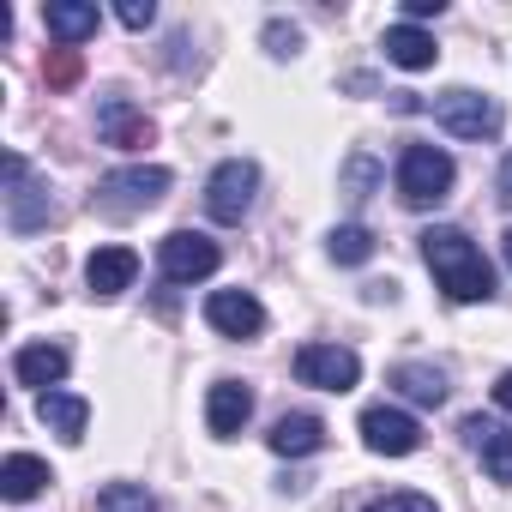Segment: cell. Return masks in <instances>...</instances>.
Returning a JSON list of instances; mask_svg holds the SVG:
<instances>
[{
    "instance_id": "f546056e",
    "label": "cell",
    "mask_w": 512,
    "mask_h": 512,
    "mask_svg": "<svg viewBox=\"0 0 512 512\" xmlns=\"http://www.w3.org/2000/svg\"><path fill=\"white\" fill-rule=\"evenodd\" d=\"M494 404H500V410H512V368L494 380Z\"/></svg>"
},
{
    "instance_id": "7402d4cb",
    "label": "cell",
    "mask_w": 512,
    "mask_h": 512,
    "mask_svg": "<svg viewBox=\"0 0 512 512\" xmlns=\"http://www.w3.org/2000/svg\"><path fill=\"white\" fill-rule=\"evenodd\" d=\"M326 253L338 266H368L374 260V229H362V223H338L332 235H326Z\"/></svg>"
},
{
    "instance_id": "7c38bea8",
    "label": "cell",
    "mask_w": 512,
    "mask_h": 512,
    "mask_svg": "<svg viewBox=\"0 0 512 512\" xmlns=\"http://www.w3.org/2000/svg\"><path fill=\"white\" fill-rule=\"evenodd\" d=\"M133 278H139V253L133 247H97L85 260L91 296H121V290H133Z\"/></svg>"
},
{
    "instance_id": "4dcf8cb0",
    "label": "cell",
    "mask_w": 512,
    "mask_h": 512,
    "mask_svg": "<svg viewBox=\"0 0 512 512\" xmlns=\"http://www.w3.org/2000/svg\"><path fill=\"white\" fill-rule=\"evenodd\" d=\"M500 205H512V151H506V163H500Z\"/></svg>"
},
{
    "instance_id": "30bf717a",
    "label": "cell",
    "mask_w": 512,
    "mask_h": 512,
    "mask_svg": "<svg viewBox=\"0 0 512 512\" xmlns=\"http://www.w3.org/2000/svg\"><path fill=\"white\" fill-rule=\"evenodd\" d=\"M205 320H211L223 338H260V332H266V308L253 302L247 290H211V296H205Z\"/></svg>"
},
{
    "instance_id": "83f0119b",
    "label": "cell",
    "mask_w": 512,
    "mask_h": 512,
    "mask_svg": "<svg viewBox=\"0 0 512 512\" xmlns=\"http://www.w3.org/2000/svg\"><path fill=\"white\" fill-rule=\"evenodd\" d=\"M115 19H121L127 31H145V25L157 19V7H151V0H121V7H115Z\"/></svg>"
},
{
    "instance_id": "4fadbf2b",
    "label": "cell",
    "mask_w": 512,
    "mask_h": 512,
    "mask_svg": "<svg viewBox=\"0 0 512 512\" xmlns=\"http://www.w3.org/2000/svg\"><path fill=\"white\" fill-rule=\"evenodd\" d=\"M97 127H103V139H109V145H121V151H145V145L157 139V127H151L145 115H133V103H127L121 91H109V97H103Z\"/></svg>"
},
{
    "instance_id": "cb8c5ba5",
    "label": "cell",
    "mask_w": 512,
    "mask_h": 512,
    "mask_svg": "<svg viewBox=\"0 0 512 512\" xmlns=\"http://www.w3.org/2000/svg\"><path fill=\"white\" fill-rule=\"evenodd\" d=\"M374 187H380V163H374L368 151H356V157L344 163V199L362 205V199H374Z\"/></svg>"
},
{
    "instance_id": "44dd1931",
    "label": "cell",
    "mask_w": 512,
    "mask_h": 512,
    "mask_svg": "<svg viewBox=\"0 0 512 512\" xmlns=\"http://www.w3.org/2000/svg\"><path fill=\"white\" fill-rule=\"evenodd\" d=\"M49 482H55V476H49V464H43V458H31V452H13L7 464H0V494H7V500H37Z\"/></svg>"
},
{
    "instance_id": "1f68e13d",
    "label": "cell",
    "mask_w": 512,
    "mask_h": 512,
    "mask_svg": "<svg viewBox=\"0 0 512 512\" xmlns=\"http://www.w3.org/2000/svg\"><path fill=\"white\" fill-rule=\"evenodd\" d=\"M500 253H506V266H512V229H506V235H500Z\"/></svg>"
},
{
    "instance_id": "e0dca14e",
    "label": "cell",
    "mask_w": 512,
    "mask_h": 512,
    "mask_svg": "<svg viewBox=\"0 0 512 512\" xmlns=\"http://www.w3.org/2000/svg\"><path fill=\"white\" fill-rule=\"evenodd\" d=\"M37 416H43V428H55L67 446H79V440H85V422H91V404H85L79 392H43V398H37Z\"/></svg>"
},
{
    "instance_id": "ba28073f",
    "label": "cell",
    "mask_w": 512,
    "mask_h": 512,
    "mask_svg": "<svg viewBox=\"0 0 512 512\" xmlns=\"http://www.w3.org/2000/svg\"><path fill=\"white\" fill-rule=\"evenodd\" d=\"M362 446L380 452V458H410L422 446V422L410 410H392V404H374L362 410Z\"/></svg>"
},
{
    "instance_id": "7a4b0ae2",
    "label": "cell",
    "mask_w": 512,
    "mask_h": 512,
    "mask_svg": "<svg viewBox=\"0 0 512 512\" xmlns=\"http://www.w3.org/2000/svg\"><path fill=\"white\" fill-rule=\"evenodd\" d=\"M452 181H458V169H452V157L440 145H404V157H398V199L410 211L440 205L452 193Z\"/></svg>"
},
{
    "instance_id": "2e32d148",
    "label": "cell",
    "mask_w": 512,
    "mask_h": 512,
    "mask_svg": "<svg viewBox=\"0 0 512 512\" xmlns=\"http://www.w3.org/2000/svg\"><path fill=\"white\" fill-rule=\"evenodd\" d=\"M43 25H49V37H61L67 49H79L85 37H97L103 13L85 7V0H49V7H43Z\"/></svg>"
},
{
    "instance_id": "9c48e42d",
    "label": "cell",
    "mask_w": 512,
    "mask_h": 512,
    "mask_svg": "<svg viewBox=\"0 0 512 512\" xmlns=\"http://www.w3.org/2000/svg\"><path fill=\"white\" fill-rule=\"evenodd\" d=\"M49 217H55L49 187H37V181L25 175V157L13 151V157H7V223H13V235H31V229H43Z\"/></svg>"
},
{
    "instance_id": "5bb4252c",
    "label": "cell",
    "mask_w": 512,
    "mask_h": 512,
    "mask_svg": "<svg viewBox=\"0 0 512 512\" xmlns=\"http://www.w3.org/2000/svg\"><path fill=\"white\" fill-rule=\"evenodd\" d=\"M266 446H272L278 458H308V452H320V446H326V422H320L314 410H290V416H278V422H272Z\"/></svg>"
},
{
    "instance_id": "6da1fadb",
    "label": "cell",
    "mask_w": 512,
    "mask_h": 512,
    "mask_svg": "<svg viewBox=\"0 0 512 512\" xmlns=\"http://www.w3.org/2000/svg\"><path fill=\"white\" fill-rule=\"evenodd\" d=\"M422 260H428V272L440 278V290L452 302H488L494 296V272H488L482 247L464 229H452V223L422 229Z\"/></svg>"
},
{
    "instance_id": "484cf974",
    "label": "cell",
    "mask_w": 512,
    "mask_h": 512,
    "mask_svg": "<svg viewBox=\"0 0 512 512\" xmlns=\"http://www.w3.org/2000/svg\"><path fill=\"white\" fill-rule=\"evenodd\" d=\"M266 49H272L278 61H290V55H302V31H296L290 19H272V25H266Z\"/></svg>"
},
{
    "instance_id": "ffe728a7",
    "label": "cell",
    "mask_w": 512,
    "mask_h": 512,
    "mask_svg": "<svg viewBox=\"0 0 512 512\" xmlns=\"http://www.w3.org/2000/svg\"><path fill=\"white\" fill-rule=\"evenodd\" d=\"M392 386H398L410 404H422V410H440V404H446V374L428 368V362H398V368H392Z\"/></svg>"
},
{
    "instance_id": "277c9868",
    "label": "cell",
    "mask_w": 512,
    "mask_h": 512,
    "mask_svg": "<svg viewBox=\"0 0 512 512\" xmlns=\"http://www.w3.org/2000/svg\"><path fill=\"white\" fill-rule=\"evenodd\" d=\"M428 109H434V121H440L446 133H458V139H494V133H500V121H506V109H500L488 91H470V85L440 91Z\"/></svg>"
},
{
    "instance_id": "52a82bcc",
    "label": "cell",
    "mask_w": 512,
    "mask_h": 512,
    "mask_svg": "<svg viewBox=\"0 0 512 512\" xmlns=\"http://www.w3.org/2000/svg\"><path fill=\"white\" fill-rule=\"evenodd\" d=\"M296 380L320 386V392H350L362 380V356L344 344H302L296 350Z\"/></svg>"
},
{
    "instance_id": "8fae6325",
    "label": "cell",
    "mask_w": 512,
    "mask_h": 512,
    "mask_svg": "<svg viewBox=\"0 0 512 512\" xmlns=\"http://www.w3.org/2000/svg\"><path fill=\"white\" fill-rule=\"evenodd\" d=\"M247 416H253V392H247L241 380H217L211 398H205V428H211L217 440H235V434L247 428Z\"/></svg>"
},
{
    "instance_id": "4316f807",
    "label": "cell",
    "mask_w": 512,
    "mask_h": 512,
    "mask_svg": "<svg viewBox=\"0 0 512 512\" xmlns=\"http://www.w3.org/2000/svg\"><path fill=\"white\" fill-rule=\"evenodd\" d=\"M368 512H440V506H434L428 494H410V488H398V494H380Z\"/></svg>"
},
{
    "instance_id": "d6986e66",
    "label": "cell",
    "mask_w": 512,
    "mask_h": 512,
    "mask_svg": "<svg viewBox=\"0 0 512 512\" xmlns=\"http://www.w3.org/2000/svg\"><path fill=\"white\" fill-rule=\"evenodd\" d=\"M380 49H386V61H392V67H404V73H422V67H434V55H440V49H434V37H428L422 25H392Z\"/></svg>"
},
{
    "instance_id": "5b68a950",
    "label": "cell",
    "mask_w": 512,
    "mask_h": 512,
    "mask_svg": "<svg viewBox=\"0 0 512 512\" xmlns=\"http://www.w3.org/2000/svg\"><path fill=\"white\" fill-rule=\"evenodd\" d=\"M157 266H163L169 284H199V278H211L223 266V247L211 235H199V229H175V235L157 241Z\"/></svg>"
},
{
    "instance_id": "d4e9b609",
    "label": "cell",
    "mask_w": 512,
    "mask_h": 512,
    "mask_svg": "<svg viewBox=\"0 0 512 512\" xmlns=\"http://www.w3.org/2000/svg\"><path fill=\"white\" fill-rule=\"evenodd\" d=\"M79 73H85V55H79V49H55V55L43 61L49 91H73V85H79Z\"/></svg>"
},
{
    "instance_id": "603a6c76",
    "label": "cell",
    "mask_w": 512,
    "mask_h": 512,
    "mask_svg": "<svg viewBox=\"0 0 512 512\" xmlns=\"http://www.w3.org/2000/svg\"><path fill=\"white\" fill-rule=\"evenodd\" d=\"M97 512H157V494L145 482H109L97 494Z\"/></svg>"
},
{
    "instance_id": "8992f818",
    "label": "cell",
    "mask_w": 512,
    "mask_h": 512,
    "mask_svg": "<svg viewBox=\"0 0 512 512\" xmlns=\"http://www.w3.org/2000/svg\"><path fill=\"white\" fill-rule=\"evenodd\" d=\"M253 199H260V169H253L247 157H229V163L211 169V181H205V211H211L217 223H241V217L253 211Z\"/></svg>"
},
{
    "instance_id": "f1b7e54d",
    "label": "cell",
    "mask_w": 512,
    "mask_h": 512,
    "mask_svg": "<svg viewBox=\"0 0 512 512\" xmlns=\"http://www.w3.org/2000/svg\"><path fill=\"white\" fill-rule=\"evenodd\" d=\"M446 0H404V25H422V19H440Z\"/></svg>"
},
{
    "instance_id": "9a60e30c",
    "label": "cell",
    "mask_w": 512,
    "mask_h": 512,
    "mask_svg": "<svg viewBox=\"0 0 512 512\" xmlns=\"http://www.w3.org/2000/svg\"><path fill=\"white\" fill-rule=\"evenodd\" d=\"M67 344H25L19 356H13V374H19V386H37V392H55L61 380H67Z\"/></svg>"
},
{
    "instance_id": "ac0fdd59",
    "label": "cell",
    "mask_w": 512,
    "mask_h": 512,
    "mask_svg": "<svg viewBox=\"0 0 512 512\" xmlns=\"http://www.w3.org/2000/svg\"><path fill=\"white\" fill-rule=\"evenodd\" d=\"M464 434L482 446V470L494 482H512V428H494L488 416H464Z\"/></svg>"
},
{
    "instance_id": "3957f363",
    "label": "cell",
    "mask_w": 512,
    "mask_h": 512,
    "mask_svg": "<svg viewBox=\"0 0 512 512\" xmlns=\"http://www.w3.org/2000/svg\"><path fill=\"white\" fill-rule=\"evenodd\" d=\"M169 187H175L169 169H157V163H127V169H109V175L97 181V205H103L109 217H133V211H151Z\"/></svg>"
}]
</instances>
